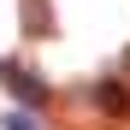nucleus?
Wrapping results in <instances>:
<instances>
[{
    "label": "nucleus",
    "mask_w": 130,
    "mask_h": 130,
    "mask_svg": "<svg viewBox=\"0 0 130 130\" xmlns=\"http://www.w3.org/2000/svg\"><path fill=\"white\" fill-rule=\"evenodd\" d=\"M6 130H36V124H30L24 112H12V118H6Z\"/></svg>",
    "instance_id": "obj_4"
},
{
    "label": "nucleus",
    "mask_w": 130,
    "mask_h": 130,
    "mask_svg": "<svg viewBox=\"0 0 130 130\" xmlns=\"http://www.w3.org/2000/svg\"><path fill=\"white\" fill-rule=\"evenodd\" d=\"M0 83H6L18 101H30V106H41V101H47V83H41L30 65H18V59H0Z\"/></svg>",
    "instance_id": "obj_1"
},
{
    "label": "nucleus",
    "mask_w": 130,
    "mask_h": 130,
    "mask_svg": "<svg viewBox=\"0 0 130 130\" xmlns=\"http://www.w3.org/2000/svg\"><path fill=\"white\" fill-rule=\"evenodd\" d=\"M24 30H30V36H53V12H47V0H24Z\"/></svg>",
    "instance_id": "obj_2"
},
{
    "label": "nucleus",
    "mask_w": 130,
    "mask_h": 130,
    "mask_svg": "<svg viewBox=\"0 0 130 130\" xmlns=\"http://www.w3.org/2000/svg\"><path fill=\"white\" fill-rule=\"evenodd\" d=\"M95 101H101V112H112V118H124V112H130V95L118 89V83H101Z\"/></svg>",
    "instance_id": "obj_3"
}]
</instances>
